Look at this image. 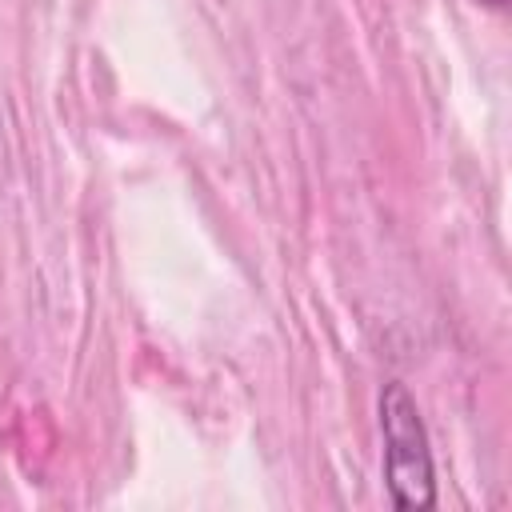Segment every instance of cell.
Returning a JSON list of instances; mask_svg holds the SVG:
<instances>
[{"instance_id": "cell-1", "label": "cell", "mask_w": 512, "mask_h": 512, "mask_svg": "<svg viewBox=\"0 0 512 512\" xmlns=\"http://www.w3.org/2000/svg\"><path fill=\"white\" fill-rule=\"evenodd\" d=\"M380 432H384V480L388 496L400 512H420L436 504V476L428 432L412 392L392 380L380 392Z\"/></svg>"}, {"instance_id": "cell-2", "label": "cell", "mask_w": 512, "mask_h": 512, "mask_svg": "<svg viewBox=\"0 0 512 512\" xmlns=\"http://www.w3.org/2000/svg\"><path fill=\"white\" fill-rule=\"evenodd\" d=\"M484 4H504V0H484Z\"/></svg>"}]
</instances>
